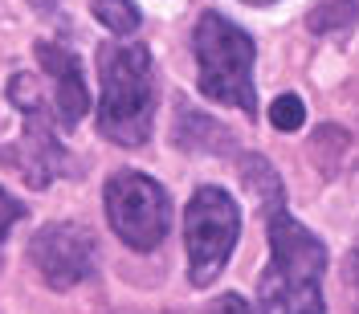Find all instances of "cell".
<instances>
[{"instance_id": "8fae6325", "label": "cell", "mask_w": 359, "mask_h": 314, "mask_svg": "<svg viewBox=\"0 0 359 314\" xmlns=\"http://www.w3.org/2000/svg\"><path fill=\"white\" fill-rule=\"evenodd\" d=\"M302 118H306V111H302V98H298V94H282V98L269 107V123H273L278 131H298Z\"/></svg>"}, {"instance_id": "8992f818", "label": "cell", "mask_w": 359, "mask_h": 314, "mask_svg": "<svg viewBox=\"0 0 359 314\" xmlns=\"http://www.w3.org/2000/svg\"><path fill=\"white\" fill-rule=\"evenodd\" d=\"M29 261L41 273L45 286L53 290H69L78 282H86L94 266H98V245L82 224L74 221H53L33 233L29 241Z\"/></svg>"}, {"instance_id": "9a60e30c", "label": "cell", "mask_w": 359, "mask_h": 314, "mask_svg": "<svg viewBox=\"0 0 359 314\" xmlns=\"http://www.w3.org/2000/svg\"><path fill=\"white\" fill-rule=\"evenodd\" d=\"M0 237H4V233H0Z\"/></svg>"}, {"instance_id": "7c38bea8", "label": "cell", "mask_w": 359, "mask_h": 314, "mask_svg": "<svg viewBox=\"0 0 359 314\" xmlns=\"http://www.w3.org/2000/svg\"><path fill=\"white\" fill-rule=\"evenodd\" d=\"M212 314H249V306H245V298H237V294H221L212 302Z\"/></svg>"}, {"instance_id": "4fadbf2b", "label": "cell", "mask_w": 359, "mask_h": 314, "mask_svg": "<svg viewBox=\"0 0 359 314\" xmlns=\"http://www.w3.org/2000/svg\"><path fill=\"white\" fill-rule=\"evenodd\" d=\"M347 278H351V286L359 290V241L351 245V253H347Z\"/></svg>"}, {"instance_id": "9c48e42d", "label": "cell", "mask_w": 359, "mask_h": 314, "mask_svg": "<svg viewBox=\"0 0 359 314\" xmlns=\"http://www.w3.org/2000/svg\"><path fill=\"white\" fill-rule=\"evenodd\" d=\"M241 168H245V179H249V188L257 192V200H262V208H266V217L273 212V208H282V184H278V176H273V168H269L266 159L249 156Z\"/></svg>"}, {"instance_id": "277c9868", "label": "cell", "mask_w": 359, "mask_h": 314, "mask_svg": "<svg viewBox=\"0 0 359 314\" xmlns=\"http://www.w3.org/2000/svg\"><path fill=\"white\" fill-rule=\"evenodd\" d=\"M241 233V208L224 188H196L184 208V241H188V273L192 286H212L221 278L229 253Z\"/></svg>"}, {"instance_id": "6da1fadb", "label": "cell", "mask_w": 359, "mask_h": 314, "mask_svg": "<svg viewBox=\"0 0 359 314\" xmlns=\"http://www.w3.org/2000/svg\"><path fill=\"white\" fill-rule=\"evenodd\" d=\"M269 221V266L257 282L262 314H327L323 306V269L327 249L286 208H273Z\"/></svg>"}, {"instance_id": "7a4b0ae2", "label": "cell", "mask_w": 359, "mask_h": 314, "mask_svg": "<svg viewBox=\"0 0 359 314\" xmlns=\"http://www.w3.org/2000/svg\"><path fill=\"white\" fill-rule=\"evenodd\" d=\"M98 131L118 147H139L151 135V53L147 45L98 49Z\"/></svg>"}, {"instance_id": "ba28073f", "label": "cell", "mask_w": 359, "mask_h": 314, "mask_svg": "<svg viewBox=\"0 0 359 314\" xmlns=\"http://www.w3.org/2000/svg\"><path fill=\"white\" fill-rule=\"evenodd\" d=\"M359 21V0H318L311 8V33H347Z\"/></svg>"}, {"instance_id": "3957f363", "label": "cell", "mask_w": 359, "mask_h": 314, "mask_svg": "<svg viewBox=\"0 0 359 314\" xmlns=\"http://www.w3.org/2000/svg\"><path fill=\"white\" fill-rule=\"evenodd\" d=\"M196 45V69H201V90L212 102L237 107L253 114L257 94H253V41L241 25H233L221 13H204L192 33Z\"/></svg>"}, {"instance_id": "52a82bcc", "label": "cell", "mask_w": 359, "mask_h": 314, "mask_svg": "<svg viewBox=\"0 0 359 314\" xmlns=\"http://www.w3.org/2000/svg\"><path fill=\"white\" fill-rule=\"evenodd\" d=\"M37 62L53 78V102H57V114H62V127H78L82 114L90 111V90H86V78H82V62L53 41H37Z\"/></svg>"}, {"instance_id": "30bf717a", "label": "cell", "mask_w": 359, "mask_h": 314, "mask_svg": "<svg viewBox=\"0 0 359 314\" xmlns=\"http://www.w3.org/2000/svg\"><path fill=\"white\" fill-rule=\"evenodd\" d=\"M94 17L111 29L114 37H127V33H135L139 29V8H135L131 0H94Z\"/></svg>"}, {"instance_id": "5b68a950", "label": "cell", "mask_w": 359, "mask_h": 314, "mask_svg": "<svg viewBox=\"0 0 359 314\" xmlns=\"http://www.w3.org/2000/svg\"><path fill=\"white\" fill-rule=\"evenodd\" d=\"M107 221H111L114 237L127 241L131 249H156L168 228H172V200L151 176L143 172H114L107 179Z\"/></svg>"}, {"instance_id": "5bb4252c", "label": "cell", "mask_w": 359, "mask_h": 314, "mask_svg": "<svg viewBox=\"0 0 359 314\" xmlns=\"http://www.w3.org/2000/svg\"><path fill=\"white\" fill-rule=\"evenodd\" d=\"M245 4H273V0H245Z\"/></svg>"}]
</instances>
